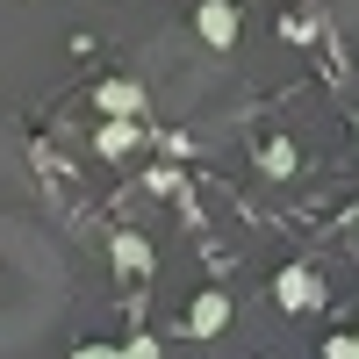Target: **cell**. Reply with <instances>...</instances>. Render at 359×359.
<instances>
[{"mask_svg": "<svg viewBox=\"0 0 359 359\" xmlns=\"http://www.w3.org/2000/svg\"><path fill=\"white\" fill-rule=\"evenodd\" d=\"M194 29H201V43L230 50L237 29H245V15H237V0H201V8H194Z\"/></svg>", "mask_w": 359, "mask_h": 359, "instance_id": "cell-1", "label": "cell"}, {"mask_svg": "<svg viewBox=\"0 0 359 359\" xmlns=\"http://www.w3.org/2000/svg\"><path fill=\"white\" fill-rule=\"evenodd\" d=\"M273 302H280V309H316L323 287H316L309 266H280V273H273Z\"/></svg>", "mask_w": 359, "mask_h": 359, "instance_id": "cell-2", "label": "cell"}, {"mask_svg": "<svg viewBox=\"0 0 359 359\" xmlns=\"http://www.w3.org/2000/svg\"><path fill=\"white\" fill-rule=\"evenodd\" d=\"M223 323H230V294H223V287H201L194 309H187V338H216Z\"/></svg>", "mask_w": 359, "mask_h": 359, "instance_id": "cell-3", "label": "cell"}, {"mask_svg": "<svg viewBox=\"0 0 359 359\" xmlns=\"http://www.w3.org/2000/svg\"><path fill=\"white\" fill-rule=\"evenodd\" d=\"M94 101H101V115H123V123H137V115H144V86H137V79H101Z\"/></svg>", "mask_w": 359, "mask_h": 359, "instance_id": "cell-4", "label": "cell"}, {"mask_svg": "<svg viewBox=\"0 0 359 359\" xmlns=\"http://www.w3.org/2000/svg\"><path fill=\"white\" fill-rule=\"evenodd\" d=\"M115 273H130V280H144V273H151V245H144V237L137 230H115Z\"/></svg>", "mask_w": 359, "mask_h": 359, "instance_id": "cell-5", "label": "cell"}, {"mask_svg": "<svg viewBox=\"0 0 359 359\" xmlns=\"http://www.w3.org/2000/svg\"><path fill=\"white\" fill-rule=\"evenodd\" d=\"M137 137H144L137 123H123V115H108V123L94 130V151H101V158H130V151H137Z\"/></svg>", "mask_w": 359, "mask_h": 359, "instance_id": "cell-6", "label": "cell"}, {"mask_svg": "<svg viewBox=\"0 0 359 359\" xmlns=\"http://www.w3.org/2000/svg\"><path fill=\"white\" fill-rule=\"evenodd\" d=\"M280 43H316V15H280Z\"/></svg>", "mask_w": 359, "mask_h": 359, "instance_id": "cell-7", "label": "cell"}, {"mask_svg": "<svg viewBox=\"0 0 359 359\" xmlns=\"http://www.w3.org/2000/svg\"><path fill=\"white\" fill-rule=\"evenodd\" d=\"M259 165H266V172H294V144H266Z\"/></svg>", "mask_w": 359, "mask_h": 359, "instance_id": "cell-8", "label": "cell"}, {"mask_svg": "<svg viewBox=\"0 0 359 359\" xmlns=\"http://www.w3.org/2000/svg\"><path fill=\"white\" fill-rule=\"evenodd\" d=\"M115 359H158V338H151V331H137L130 345H115Z\"/></svg>", "mask_w": 359, "mask_h": 359, "instance_id": "cell-9", "label": "cell"}, {"mask_svg": "<svg viewBox=\"0 0 359 359\" xmlns=\"http://www.w3.org/2000/svg\"><path fill=\"white\" fill-rule=\"evenodd\" d=\"M323 359H359V345H352V338L338 331V338H323Z\"/></svg>", "mask_w": 359, "mask_h": 359, "instance_id": "cell-10", "label": "cell"}, {"mask_svg": "<svg viewBox=\"0 0 359 359\" xmlns=\"http://www.w3.org/2000/svg\"><path fill=\"white\" fill-rule=\"evenodd\" d=\"M72 359H115V345H79Z\"/></svg>", "mask_w": 359, "mask_h": 359, "instance_id": "cell-11", "label": "cell"}, {"mask_svg": "<svg viewBox=\"0 0 359 359\" xmlns=\"http://www.w3.org/2000/svg\"><path fill=\"white\" fill-rule=\"evenodd\" d=\"M352 345H359V338H352Z\"/></svg>", "mask_w": 359, "mask_h": 359, "instance_id": "cell-12", "label": "cell"}]
</instances>
